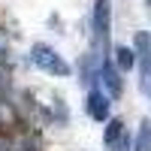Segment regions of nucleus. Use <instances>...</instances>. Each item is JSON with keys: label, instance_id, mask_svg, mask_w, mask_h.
I'll return each instance as SVG.
<instances>
[{"label": "nucleus", "instance_id": "4", "mask_svg": "<svg viewBox=\"0 0 151 151\" xmlns=\"http://www.w3.org/2000/svg\"><path fill=\"white\" fill-rule=\"evenodd\" d=\"M94 27H97V36H100V40H106V33H109V0H97Z\"/></svg>", "mask_w": 151, "mask_h": 151}, {"label": "nucleus", "instance_id": "7", "mask_svg": "<svg viewBox=\"0 0 151 151\" xmlns=\"http://www.w3.org/2000/svg\"><path fill=\"white\" fill-rule=\"evenodd\" d=\"M121 133H124V124L121 121H109V127H106V145H115L118 139H121Z\"/></svg>", "mask_w": 151, "mask_h": 151}, {"label": "nucleus", "instance_id": "1", "mask_svg": "<svg viewBox=\"0 0 151 151\" xmlns=\"http://www.w3.org/2000/svg\"><path fill=\"white\" fill-rule=\"evenodd\" d=\"M30 60H33V64L40 67V70L52 73V76H70V64H67V60L55 52V48H48L45 42H36V45H33Z\"/></svg>", "mask_w": 151, "mask_h": 151}, {"label": "nucleus", "instance_id": "5", "mask_svg": "<svg viewBox=\"0 0 151 151\" xmlns=\"http://www.w3.org/2000/svg\"><path fill=\"white\" fill-rule=\"evenodd\" d=\"M133 151H151V121H148V118L139 124V133H136Z\"/></svg>", "mask_w": 151, "mask_h": 151}, {"label": "nucleus", "instance_id": "2", "mask_svg": "<svg viewBox=\"0 0 151 151\" xmlns=\"http://www.w3.org/2000/svg\"><path fill=\"white\" fill-rule=\"evenodd\" d=\"M85 112H88L94 121H109V94L91 91L88 100H85Z\"/></svg>", "mask_w": 151, "mask_h": 151}, {"label": "nucleus", "instance_id": "3", "mask_svg": "<svg viewBox=\"0 0 151 151\" xmlns=\"http://www.w3.org/2000/svg\"><path fill=\"white\" fill-rule=\"evenodd\" d=\"M100 79H103V85H106V94L109 97H121V91H124V82H121V76H118V70H115V64H106L100 67Z\"/></svg>", "mask_w": 151, "mask_h": 151}, {"label": "nucleus", "instance_id": "6", "mask_svg": "<svg viewBox=\"0 0 151 151\" xmlns=\"http://www.w3.org/2000/svg\"><path fill=\"white\" fill-rule=\"evenodd\" d=\"M115 64H118L121 70H133V64H136V52H133V48H127V45H118Z\"/></svg>", "mask_w": 151, "mask_h": 151}]
</instances>
